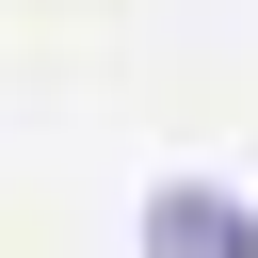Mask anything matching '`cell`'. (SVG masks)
I'll return each instance as SVG.
<instances>
[{
  "label": "cell",
  "instance_id": "1",
  "mask_svg": "<svg viewBox=\"0 0 258 258\" xmlns=\"http://www.w3.org/2000/svg\"><path fill=\"white\" fill-rule=\"evenodd\" d=\"M145 258H258V210L226 177H161L145 194Z\"/></svg>",
  "mask_w": 258,
  "mask_h": 258
}]
</instances>
